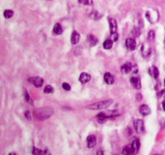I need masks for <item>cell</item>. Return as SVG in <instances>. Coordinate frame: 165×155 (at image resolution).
<instances>
[{
	"label": "cell",
	"instance_id": "e575fe53",
	"mask_svg": "<svg viewBox=\"0 0 165 155\" xmlns=\"http://www.w3.org/2000/svg\"><path fill=\"white\" fill-rule=\"evenodd\" d=\"M160 95H161V96H164L165 98V89L160 91Z\"/></svg>",
	"mask_w": 165,
	"mask_h": 155
},
{
	"label": "cell",
	"instance_id": "7c38bea8",
	"mask_svg": "<svg viewBox=\"0 0 165 155\" xmlns=\"http://www.w3.org/2000/svg\"><path fill=\"white\" fill-rule=\"evenodd\" d=\"M131 149H132V151L133 154H137L139 150V147H140V142H139V139H134L132 141L131 144Z\"/></svg>",
	"mask_w": 165,
	"mask_h": 155
},
{
	"label": "cell",
	"instance_id": "d4e9b609",
	"mask_svg": "<svg viewBox=\"0 0 165 155\" xmlns=\"http://www.w3.org/2000/svg\"><path fill=\"white\" fill-rule=\"evenodd\" d=\"M3 15L5 18L9 19V18H11V17L13 16V15H14V12L12 11V10H6V11H4Z\"/></svg>",
	"mask_w": 165,
	"mask_h": 155
},
{
	"label": "cell",
	"instance_id": "f1b7e54d",
	"mask_svg": "<svg viewBox=\"0 0 165 155\" xmlns=\"http://www.w3.org/2000/svg\"><path fill=\"white\" fill-rule=\"evenodd\" d=\"M155 32L154 31H150L148 32V35H147V38L149 40H155Z\"/></svg>",
	"mask_w": 165,
	"mask_h": 155
},
{
	"label": "cell",
	"instance_id": "5bb4252c",
	"mask_svg": "<svg viewBox=\"0 0 165 155\" xmlns=\"http://www.w3.org/2000/svg\"><path fill=\"white\" fill-rule=\"evenodd\" d=\"M80 38H81L80 34H79L77 32L74 31L73 33H72V36H71V39H70L71 43H72L73 45H77V44L79 42Z\"/></svg>",
	"mask_w": 165,
	"mask_h": 155
},
{
	"label": "cell",
	"instance_id": "7a4b0ae2",
	"mask_svg": "<svg viewBox=\"0 0 165 155\" xmlns=\"http://www.w3.org/2000/svg\"><path fill=\"white\" fill-rule=\"evenodd\" d=\"M113 102L114 101L112 100V99L100 101V102H98V103H95V104L87 106V108L91 109V110H103V109L109 108L110 105L113 104Z\"/></svg>",
	"mask_w": 165,
	"mask_h": 155
},
{
	"label": "cell",
	"instance_id": "f35d334b",
	"mask_svg": "<svg viewBox=\"0 0 165 155\" xmlns=\"http://www.w3.org/2000/svg\"><path fill=\"white\" fill-rule=\"evenodd\" d=\"M113 155H117V154H113Z\"/></svg>",
	"mask_w": 165,
	"mask_h": 155
},
{
	"label": "cell",
	"instance_id": "2e32d148",
	"mask_svg": "<svg viewBox=\"0 0 165 155\" xmlns=\"http://www.w3.org/2000/svg\"><path fill=\"white\" fill-rule=\"evenodd\" d=\"M104 80H105V82H106L107 84L111 85V84H113L114 82V77L110 73L107 72V73L104 74Z\"/></svg>",
	"mask_w": 165,
	"mask_h": 155
},
{
	"label": "cell",
	"instance_id": "f546056e",
	"mask_svg": "<svg viewBox=\"0 0 165 155\" xmlns=\"http://www.w3.org/2000/svg\"><path fill=\"white\" fill-rule=\"evenodd\" d=\"M132 34L138 36H139V34H140V30L139 28H137V27H134L133 29V31H132Z\"/></svg>",
	"mask_w": 165,
	"mask_h": 155
},
{
	"label": "cell",
	"instance_id": "ffe728a7",
	"mask_svg": "<svg viewBox=\"0 0 165 155\" xmlns=\"http://www.w3.org/2000/svg\"><path fill=\"white\" fill-rule=\"evenodd\" d=\"M141 51H142V54L143 55L144 57L149 56L150 53H151V49H150V47L148 46V45H146L145 44L142 46Z\"/></svg>",
	"mask_w": 165,
	"mask_h": 155
},
{
	"label": "cell",
	"instance_id": "4dcf8cb0",
	"mask_svg": "<svg viewBox=\"0 0 165 155\" xmlns=\"http://www.w3.org/2000/svg\"><path fill=\"white\" fill-rule=\"evenodd\" d=\"M62 87H63L64 90H65V91H70L71 90V86L69 84H68L66 82H65L62 84Z\"/></svg>",
	"mask_w": 165,
	"mask_h": 155
},
{
	"label": "cell",
	"instance_id": "52a82bcc",
	"mask_svg": "<svg viewBox=\"0 0 165 155\" xmlns=\"http://www.w3.org/2000/svg\"><path fill=\"white\" fill-rule=\"evenodd\" d=\"M139 111V113L141 114L142 116H144L150 115V114H151V108H150L149 107L147 104H143L142 106H140Z\"/></svg>",
	"mask_w": 165,
	"mask_h": 155
},
{
	"label": "cell",
	"instance_id": "603a6c76",
	"mask_svg": "<svg viewBox=\"0 0 165 155\" xmlns=\"http://www.w3.org/2000/svg\"><path fill=\"white\" fill-rule=\"evenodd\" d=\"M133 154L132 149L130 146H125L122 149V154L123 155H131Z\"/></svg>",
	"mask_w": 165,
	"mask_h": 155
},
{
	"label": "cell",
	"instance_id": "d590c367",
	"mask_svg": "<svg viewBox=\"0 0 165 155\" xmlns=\"http://www.w3.org/2000/svg\"><path fill=\"white\" fill-rule=\"evenodd\" d=\"M162 107H163V109L165 111V100L163 101V103H162Z\"/></svg>",
	"mask_w": 165,
	"mask_h": 155
},
{
	"label": "cell",
	"instance_id": "8fae6325",
	"mask_svg": "<svg viewBox=\"0 0 165 155\" xmlns=\"http://www.w3.org/2000/svg\"><path fill=\"white\" fill-rule=\"evenodd\" d=\"M130 83L133 86L134 88L139 90L141 88V81L139 79V78L132 77L130 78Z\"/></svg>",
	"mask_w": 165,
	"mask_h": 155
},
{
	"label": "cell",
	"instance_id": "8992f818",
	"mask_svg": "<svg viewBox=\"0 0 165 155\" xmlns=\"http://www.w3.org/2000/svg\"><path fill=\"white\" fill-rule=\"evenodd\" d=\"M32 153L33 155H51L50 152L48 151V150H39L38 148L33 147L32 148Z\"/></svg>",
	"mask_w": 165,
	"mask_h": 155
},
{
	"label": "cell",
	"instance_id": "74e56055",
	"mask_svg": "<svg viewBox=\"0 0 165 155\" xmlns=\"http://www.w3.org/2000/svg\"><path fill=\"white\" fill-rule=\"evenodd\" d=\"M155 155H160V154H155Z\"/></svg>",
	"mask_w": 165,
	"mask_h": 155
},
{
	"label": "cell",
	"instance_id": "30bf717a",
	"mask_svg": "<svg viewBox=\"0 0 165 155\" xmlns=\"http://www.w3.org/2000/svg\"><path fill=\"white\" fill-rule=\"evenodd\" d=\"M87 146L88 148H94L96 145V143H97V140H96V137L94 135H90L88 136L87 137Z\"/></svg>",
	"mask_w": 165,
	"mask_h": 155
},
{
	"label": "cell",
	"instance_id": "44dd1931",
	"mask_svg": "<svg viewBox=\"0 0 165 155\" xmlns=\"http://www.w3.org/2000/svg\"><path fill=\"white\" fill-rule=\"evenodd\" d=\"M63 32V29H62V27L60 23H56L54 25V27H53V32L56 34V35H60Z\"/></svg>",
	"mask_w": 165,
	"mask_h": 155
},
{
	"label": "cell",
	"instance_id": "4fadbf2b",
	"mask_svg": "<svg viewBox=\"0 0 165 155\" xmlns=\"http://www.w3.org/2000/svg\"><path fill=\"white\" fill-rule=\"evenodd\" d=\"M132 68H133V66L131 65V63L127 62L126 64H124L123 66H122V67H121V72H122V74H128V73H130V71H131Z\"/></svg>",
	"mask_w": 165,
	"mask_h": 155
},
{
	"label": "cell",
	"instance_id": "d6986e66",
	"mask_svg": "<svg viewBox=\"0 0 165 155\" xmlns=\"http://www.w3.org/2000/svg\"><path fill=\"white\" fill-rule=\"evenodd\" d=\"M107 119H109V118H108V116H106V112L99 113L98 115L97 116V120H98V121L99 123H101V124L104 123Z\"/></svg>",
	"mask_w": 165,
	"mask_h": 155
},
{
	"label": "cell",
	"instance_id": "ac0fdd59",
	"mask_svg": "<svg viewBox=\"0 0 165 155\" xmlns=\"http://www.w3.org/2000/svg\"><path fill=\"white\" fill-rule=\"evenodd\" d=\"M148 73H149V74L151 77H153L155 79L158 78V77H159V70H158V69L155 66H151L148 70Z\"/></svg>",
	"mask_w": 165,
	"mask_h": 155
},
{
	"label": "cell",
	"instance_id": "6da1fadb",
	"mask_svg": "<svg viewBox=\"0 0 165 155\" xmlns=\"http://www.w3.org/2000/svg\"><path fill=\"white\" fill-rule=\"evenodd\" d=\"M53 114V109L51 108H42L35 109L33 112V116L35 119L40 120H46Z\"/></svg>",
	"mask_w": 165,
	"mask_h": 155
},
{
	"label": "cell",
	"instance_id": "9c48e42d",
	"mask_svg": "<svg viewBox=\"0 0 165 155\" xmlns=\"http://www.w3.org/2000/svg\"><path fill=\"white\" fill-rule=\"evenodd\" d=\"M109 25H110V29L111 34L116 33L117 29H118V23L117 21L114 19H109Z\"/></svg>",
	"mask_w": 165,
	"mask_h": 155
},
{
	"label": "cell",
	"instance_id": "cb8c5ba5",
	"mask_svg": "<svg viewBox=\"0 0 165 155\" xmlns=\"http://www.w3.org/2000/svg\"><path fill=\"white\" fill-rule=\"evenodd\" d=\"M90 17L91 19H94V20H98V19L102 18V15L98 12H93L90 15Z\"/></svg>",
	"mask_w": 165,
	"mask_h": 155
},
{
	"label": "cell",
	"instance_id": "8d00e7d4",
	"mask_svg": "<svg viewBox=\"0 0 165 155\" xmlns=\"http://www.w3.org/2000/svg\"><path fill=\"white\" fill-rule=\"evenodd\" d=\"M9 155H16L15 153H11V154H9Z\"/></svg>",
	"mask_w": 165,
	"mask_h": 155
},
{
	"label": "cell",
	"instance_id": "4316f807",
	"mask_svg": "<svg viewBox=\"0 0 165 155\" xmlns=\"http://www.w3.org/2000/svg\"><path fill=\"white\" fill-rule=\"evenodd\" d=\"M53 88L51 86L48 85L45 86V88H44V90H43V91H44V93L46 94H50V93H52L53 92Z\"/></svg>",
	"mask_w": 165,
	"mask_h": 155
},
{
	"label": "cell",
	"instance_id": "3957f363",
	"mask_svg": "<svg viewBox=\"0 0 165 155\" xmlns=\"http://www.w3.org/2000/svg\"><path fill=\"white\" fill-rule=\"evenodd\" d=\"M134 130L137 133H143L145 130V127H144V121L140 119H137V120H134Z\"/></svg>",
	"mask_w": 165,
	"mask_h": 155
},
{
	"label": "cell",
	"instance_id": "83f0119b",
	"mask_svg": "<svg viewBox=\"0 0 165 155\" xmlns=\"http://www.w3.org/2000/svg\"><path fill=\"white\" fill-rule=\"evenodd\" d=\"M79 3L83 4V5H92L93 4V0H78Z\"/></svg>",
	"mask_w": 165,
	"mask_h": 155
},
{
	"label": "cell",
	"instance_id": "5b68a950",
	"mask_svg": "<svg viewBox=\"0 0 165 155\" xmlns=\"http://www.w3.org/2000/svg\"><path fill=\"white\" fill-rule=\"evenodd\" d=\"M28 82L35 86V87H41L43 83V80L42 78L40 77H33L30 78L28 79Z\"/></svg>",
	"mask_w": 165,
	"mask_h": 155
},
{
	"label": "cell",
	"instance_id": "e0dca14e",
	"mask_svg": "<svg viewBox=\"0 0 165 155\" xmlns=\"http://www.w3.org/2000/svg\"><path fill=\"white\" fill-rule=\"evenodd\" d=\"M91 79V76L89 74H87V73H81V75H80V77H79V80L80 82H81V83H86L90 81Z\"/></svg>",
	"mask_w": 165,
	"mask_h": 155
},
{
	"label": "cell",
	"instance_id": "9a60e30c",
	"mask_svg": "<svg viewBox=\"0 0 165 155\" xmlns=\"http://www.w3.org/2000/svg\"><path fill=\"white\" fill-rule=\"evenodd\" d=\"M87 41L89 43V45L92 47L95 46L98 43V40L97 37L94 35H91V34L87 36Z\"/></svg>",
	"mask_w": 165,
	"mask_h": 155
},
{
	"label": "cell",
	"instance_id": "277c9868",
	"mask_svg": "<svg viewBox=\"0 0 165 155\" xmlns=\"http://www.w3.org/2000/svg\"><path fill=\"white\" fill-rule=\"evenodd\" d=\"M146 17L148 19L150 23H155L158 19L159 15L155 11H149L146 13Z\"/></svg>",
	"mask_w": 165,
	"mask_h": 155
},
{
	"label": "cell",
	"instance_id": "ba28073f",
	"mask_svg": "<svg viewBox=\"0 0 165 155\" xmlns=\"http://www.w3.org/2000/svg\"><path fill=\"white\" fill-rule=\"evenodd\" d=\"M126 48L130 51H133L135 49L136 47V42L133 38H127L126 40Z\"/></svg>",
	"mask_w": 165,
	"mask_h": 155
},
{
	"label": "cell",
	"instance_id": "836d02e7",
	"mask_svg": "<svg viewBox=\"0 0 165 155\" xmlns=\"http://www.w3.org/2000/svg\"><path fill=\"white\" fill-rule=\"evenodd\" d=\"M96 155H104V152L102 151V150H99L96 153Z\"/></svg>",
	"mask_w": 165,
	"mask_h": 155
},
{
	"label": "cell",
	"instance_id": "d6a6232c",
	"mask_svg": "<svg viewBox=\"0 0 165 155\" xmlns=\"http://www.w3.org/2000/svg\"><path fill=\"white\" fill-rule=\"evenodd\" d=\"M25 116H26V118H28V120L31 119V114H30V112H29V111H27V112H25Z\"/></svg>",
	"mask_w": 165,
	"mask_h": 155
},
{
	"label": "cell",
	"instance_id": "1f68e13d",
	"mask_svg": "<svg viewBox=\"0 0 165 155\" xmlns=\"http://www.w3.org/2000/svg\"><path fill=\"white\" fill-rule=\"evenodd\" d=\"M118 35L117 34V32H116V33H113V34H112V39H111V40H112L113 41H117V40H118Z\"/></svg>",
	"mask_w": 165,
	"mask_h": 155
},
{
	"label": "cell",
	"instance_id": "7402d4cb",
	"mask_svg": "<svg viewBox=\"0 0 165 155\" xmlns=\"http://www.w3.org/2000/svg\"><path fill=\"white\" fill-rule=\"evenodd\" d=\"M113 46V40L111 39H107L103 43V48L105 49H110Z\"/></svg>",
	"mask_w": 165,
	"mask_h": 155
},
{
	"label": "cell",
	"instance_id": "484cf974",
	"mask_svg": "<svg viewBox=\"0 0 165 155\" xmlns=\"http://www.w3.org/2000/svg\"><path fill=\"white\" fill-rule=\"evenodd\" d=\"M24 97H25V100L27 101L28 103L31 104L32 105L33 104V102H32V100L31 99V97L28 95V92L26 90H24Z\"/></svg>",
	"mask_w": 165,
	"mask_h": 155
}]
</instances>
